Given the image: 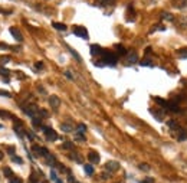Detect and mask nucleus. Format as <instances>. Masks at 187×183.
I'll return each instance as SVG.
<instances>
[{
	"label": "nucleus",
	"mask_w": 187,
	"mask_h": 183,
	"mask_svg": "<svg viewBox=\"0 0 187 183\" xmlns=\"http://www.w3.org/2000/svg\"><path fill=\"white\" fill-rule=\"evenodd\" d=\"M101 58H102V61H104L105 65H111V67H114L117 63V61H118V56H117L115 54H112V52H109V50H102V54H101Z\"/></svg>",
	"instance_id": "1"
},
{
	"label": "nucleus",
	"mask_w": 187,
	"mask_h": 183,
	"mask_svg": "<svg viewBox=\"0 0 187 183\" xmlns=\"http://www.w3.org/2000/svg\"><path fill=\"white\" fill-rule=\"evenodd\" d=\"M125 65H134V63L138 62V56H137V52L135 50H128L127 55H125Z\"/></svg>",
	"instance_id": "2"
},
{
	"label": "nucleus",
	"mask_w": 187,
	"mask_h": 183,
	"mask_svg": "<svg viewBox=\"0 0 187 183\" xmlns=\"http://www.w3.org/2000/svg\"><path fill=\"white\" fill-rule=\"evenodd\" d=\"M23 111H25L30 118H35V117L39 115V111H40V110L37 108V105L29 104V105H26V107H23Z\"/></svg>",
	"instance_id": "3"
},
{
	"label": "nucleus",
	"mask_w": 187,
	"mask_h": 183,
	"mask_svg": "<svg viewBox=\"0 0 187 183\" xmlns=\"http://www.w3.org/2000/svg\"><path fill=\"white\" fill-rule=\"evenodd\" d=\"M32 151H33V154L36 156V157H49L50 154L49 151H48V149L46 147H40V146H33L32 147Z\"/></svg>",
	"instance_id": "4"
},
{
	"label": "nucleus",
	"mask_w": 187,
	"mask_h": 183,
	"mask_svg": "<svg viewBox=\"0 0 187 183\" xmlns=\"http://www.w3.org/2000/svg\"><path fill=\"white\" fill-rule=\"evenodd\" d=\"M42 130H43V133H45L46 140H49V142L58 140V133H56L53 129H50V127H42Z\"/></svg>",
	"instance_id": "5"
},
{
	"label": "nucleus",
	"mask_w": 187,
	"mask_h": 183,
	"mask_svg": "<svg viewBox=\"0 0 187 183\" xmlns=\"http://www.w3.org/2000/svg\"><path fill=\"white\" fill-rule=\"evenodd\" d=\"M74 35H76V36L82 37V39H88L89 37V35H88V30L83 28V26H75L74 28Z\"/></svg>",
	"instance_id": "6"
},
{
	"label": "nucleus",
	"mask_w": 187,
	"mask_h": 183,
	"mask_svg": "<svg viewBox=\"0 0 187 183\" xmlns=\"http://www.w3.org/2000/svg\"><path fill=\"white\" fill-rule=\"evenodd\" d=\"M49 104H50V108L52 110H59V107H61V100H59V97L56 95H50L49 97Z\"/></svg>",
	"instance_id": "7"
},
{
	"label": "nucleus",
	"mask_w": 187,
	"mask_h": 183,
	"mask_svg": "<svg viewBox=\"0 0 187 183\" xmlns=\"http://www.w3.org/2000/svg\"><path fill=\"white\" fill-rule=\"evenodd\" d=\"M13 130H15V133L19 136V137H25L26 136V131L23 130V125H22V123L19 120H16V124H15V127H13Z\"/></svg>",
	"instance_id": "8"
},
{
	"label": "nucleus",
	"mask_w": 187,
	"mask_h": 183,
	"mask_svg": "<svg viewBox=\"0 0 187 183\" xmlns=\"http://www.w3.org/2000/svg\"><path fill=\"white\" fill-rule=\"evenodd\" d=\"M167 125H168V129H170V131H171L173 134H176L180 129H181V127H180V124H179V123H177L176 120H168Z\"/></svg>",
	"instance_id": "9"
},
{
	"label": "nucleus",
	"mask_w": 187,
	"mask_h": 183,
	"mask_svg": "<svg viewBox=\"0 0 187 183\" xmlns=\"http://www.w3.org/2000/svg\"><path fill=\"white\" fill-rule=\"evenodd\" d=\"M105 169L108 172H117L120 169V163L115 162V160H109V162L105 164Z\"/></svg>",
	"instance_id": "10"
},
{
	"label": "nucleus",
	"mask_w": 187,
	"mask_h": 183,
	"mask_svg": "<svg viewBox=\"0 0 187 183\" xmlns=\"http://www.w3.org/2000/svg\"><path fill=\"white\" fill-rule=\"evenodd\" d=\"M174 136H176V138H177L179 142H186V140H187V130L181 127V129H180Z\"/></svg>",
	"instance_id": "11"
},
{
	"label": "nucleus",
	"mask_w": 187,
	"mask_h": 183,
	"mask_svg": "<svg viewBox=\"0 0 187 183\" xmlns=\"http://www.w3.org/2000/svg\"><path fill=\"white\" fill-rule=\"evenodd\" d=\"M88 160H89L91 163H100V154L92 150V151L88 153Z\"/></svg>",
	"instance_id": "12"
},
{
	"label": "nucleus",
	"mask_w": 187,
	"mask_h": 183,
	"mask_svg": "<svg viewBox=\"0 0 187 183\" xmlns=\"http://www.w3.org/2000/svg\"><path fill=\"white\" fill-rule=\"evenodd\" d=\"M10 33L13 35V37H15L17 42H22V41H23V36H22L20 32H19V29H16V28H10Z\"/></svg>",
	"instance_id": "13"
},
{
	"label": "nucleus",
	"mask_w": 187,
	"mask_h": 183,
	"mask_svg": "<svg viewBox=\"0 0 187 183\" xmlns=\"http://www.w3.org/2000/svg\"><path fill=\"white\" fill-rule=\"evenodd\" d=\"M161 19L167 22H174V15H171L168 12H161Z\"/></svg>",
	"instance_id": "14"
},
{
	"label": "nucleus",
	"mask_w": 187,
	"mask_h": 183,
	"mask_svg": "<svg viewBox=\"0 0 187 183\" xmlns=\"http://www.w3.org/2000/svg\"><path fill=\"white\" fill-rule=\"evenodd\" d=\"M102 50L104 49H101V46L100 45H91V54L95 56V55H101L102 54Z\"/></svg>",
	"instance_id": "15"
},
{
	"label": "nucleus",
	"mask_w": 187,
	"mask_h": 183,
	"mask_svg": "<svg viewBox=\"0 0 187 183\" xmlns=\"http://www.w3.org/2000/svg\"><path fill=\"white\" fill-rule=\"evenodd\" d=\"M151 112H153L154 117H155L158 121H163V118H164V115H163L164 111H163V110H151Z\"/></svg>",
	"instance_id": "16"
},
{
	"label": "nucleus",
	"mask_w": 187,
	"mask_h": 183,
	"mask_svg": "<svg viewBox=\"0 0 187 183\" xmlns=\"http://www.w3.org/2000/svg\"><path fill=\"white\" fill-rule=\"evenodd\" d=\"M61 129H62L63 133H71V131H74V125L68 124V123H62L61 124Z\"/></svg>",
	"instance_id": "17"
},
{
	"label": "nucleus",
	"mask_w": 187,
	"mask_h": 183,
	"mask_svg": "<svg viewBox=\"0 0 187 183\" xmlns=\"http://www.w3.org/2000/svg\"><path fill=\"white\" fill-rule=\"evenodd\" d=\"M140 65H141V67H150V68H153V67H154V62L148 58V56H147V58H144L141 62H140Z\"/></svg>",
	"instance_id": "18"
},
{
	"label": "nucleus",
	"mask_w": 187,
	"mask_h": 183,
	"mask_svg": "<svg viewBox=\"0 0 187 183\" xmlns=\"http://www.w3.org/2000/svg\"><path fill=\"white\" fill-rule=\"evenodd\" d=\"M176 54L179 55L180 58L187 59V48H180V49H177V50H176Z\"/></svg>",
	"instance_id": "19"
},
{
	"label": "nucleus",
	"mask_w": 187,
	"mask_h": 183,
	"mask_svg": "<svg viewBox=\"0 0 187 183\" xmlns=\"http://www.w3.org/2000/svg\"><path fill=\"white\" fill-rule=\"evenodd\" d=\"M29 182L30 183H39V173L37 172H33L29 177Z\"/></svg>",
	"instance_id": "20"
},
{
	"label": "nucleus",
	"mask_w": 187,
	"mask_h": 183,
	"mask_svg": "<svg viewBox=\"0 0 187 183\" xmlns=\"http://www.w3.org/2000/svg\"><path fill=\"white\" fill-rule=\"evenodd\" d=\"M52 26H53L55 29H58V30H62V32H65L66 30V25H63V23H52Z\"/></svg>",
	"instance_id": "21"
},
{
	"label": "nucleus",
	"mask_w": 187,
	"mask_h": 183,
	"mask_svg": "<svg viewBox=\"0 0 187 183\" xmlns=\"http://www.w3.org/2000/svg\"><path fill=\"white\" fill-rule=\"evenodd\" d=\"M83 169H85V173H87L88 176L94 175V167H92V164H85V166H83Z\"/></svg>",
	"instance_id": "22"
},
{
	"label": "nucleus",
	"mask_w": 187,
	"mask_h": 183,
	"mask_svg": "<svg viewBox=\"0 0 187 183\" xmlns=\"http://www.w3.org/2000/svg\"><path fill=\"white\" fill-rule=\"evenodd\" d=\"M115 49H117V52H118L120 55H122V56L127 55V50H125V48L122 45H115Z\"/></svg>",
	"instance_id": "23"
},
{
	"label": "nucleus",
	"mask_w": 187,
	"mask_h": 183,
	"mask_svg": "<svg viewBox=\"0 0 187 183\" xmlns=\"http://www.w3.org/2000/svg\"><path fill=\"white\" fill-rule=\"evenodd\" d=\"M85 131H87V125L85 124H82V123H81V124H78L76 125V133H85Z\"/></svg>",
	"instance_id": "24"
},
{
	"label": "nucleus",
	"mask_w": 187,
	"mask_h": 183,
	"mask_svg": "<svg viewBox=\"0 0 187 183\" xmlns=\"http://www.w3.org/2000/svg\"><path fill=\"white\" fill-rule=\"evenodd\" d=\"M68 49L71 50V54L74 55V58L76 59L78 62H82V59H81V56H79V54H78V52H76V50H74V49H72V48H69V46H68Z\"/></svg>",
	"instance_id": "25"
},
{
	"label": "nucleus",
	"mask_w": 187,
	"mask_h": 183,
	"mask_svg": "<svg viewBox=\"0 0 187 183\" xmlns=\"http://www.w3.org/2000/svg\"><path fill=\"white\" fill-rule=\"evenodd\" d=\"M180 28H187V16L180 17V22H179Z\"/></svg>",
	"instance_id": "26"
},
{
	"label": "nucleus",
	"mask_w": 187,
	"mask_h": 183,
	"mask_svg": "<svg viewBox=\"0 0 187 183\" xmlns=\"http://www.w3.org/2000/svg\"><path fill=\"white\" fill-rule=\"evenodd\" d=\"M62 149L72 150V149H74V143H71V142H65V143L62 144Z\"/></svg>",
	"instance_id": "27"
},
{
	"label": "nucleus",
	"mask_w": 187,
	"mask_h": 183,
	"mask_svg": "<svg viewBox=\"0 0 187 183\" xmlns=\"http://www.w3.org/2000/svg\"><path fill=\"white\" fill-rule=\"evenodd\" d=\"M3 172H4V176L6 177H9V179H12V169H9V167H4L3 169Z\"/></svg>",
	"instance_id": "28"
},
{
	"label": "nucleus",
	"mask_w": 187,
	"mask_h": 183,
	"mask_svg": "<svg viewBox=\"0 0 187 183\" xmlns=\"http://www.w3.org/2000/svg\"><path fill=\"white\" fill-rule=\"evenodd\" d=\"M75 140H78V142H85L87 138H85V136H83L82 133H76V136H75Z\"/></svg>",
	"instance_id": "29"
},
{
	"label": "nucleus",
	"mask_w": 187,
	"mask_h": 183,
	"mask_svg": "<svg viewBox=\"0 0 187 183\" xmlns=\"http://www.w3.org/2000/svg\"><path fill=\"white\" fill-rule=\"evenodd\" d=\"M12 160L15 163H17V164H22V163H23V160H22V157H19V156H13L12 157Z\"/></svg>",
	"instance_id": "30"
},
{
	"label": "nucleus",
	"mask_w": 187,
	"mask_h": 183,
	"mask_svg": "<svg viewBox=\"0 0 187 183\" xmlns=\"http://www.w3.org/2000/svg\"><path fill=\"white\" fill-rule=\"evenodd\" d=\"M9 61H10V58H9V56H2V58H0V67H2L3 63H7Z\"/></svg>",
	"instance_id": "31"
},
{
	"label": "nucleus",
	"mask_w": 187,
	"mask_h": 183,
	"mask_svg": "<svg viewBox=\"0 0 187 183\" xmlns=\"http://www.w3.org/2000/svg\"><path fill=\"white\" fill-rule=\"evenodd\" d=\"M26 136H28V138H29L30 142H33L35 140V133L33 131H26Z\"/></svg>",
	"instance_id": "32"
},
{
	"label": "nucleus",
	"mask_w": 187,
	"mask_h": 183,
	"mask_svg": "<svg viewBox=\"0 0 187 183\" xmlns=\"http://www.w3.org/2000/svg\"><path fill=\"white\" fill-rule=\"evenodd\" d=\"M0 117H4V118H12L10 112H7V111H0Z\"/></svg>",
	"instance_id": "33"
},
{
	"label": "nucleus",
	"mask_w": 187,
	"mask_h": 183,
	"mask_svg": "<svg viewBox=\"0 0 187 183\" xmlns=\"http://www.w3.org/2000/svg\"><path fill=\"white\" fill-rule=\"evenodd\" d=\"M43 67H45V65H43V62H36V63H35V68H36L37 71H42V69H43Z\"/></svg>",
	"instance_id": "34"
},
{
	"label": "nucleus",
	"mask_w": 187,
	"mask_h": 183,
	"mask_svg": "<svg viewBox=\"0 0 187 183\" xmlns=\"http://www.w3.org/2000/svg\"><path fill=\"white\" fill-rule=\"evenodd\" d=\"M71 157H72V159H75V162H78V163L82 162V160H81V156H79V154H76V153L71 154Z\"/></svg>",
	"instance_id": "35"
},
{
	"label": "nucleus",
	"mask_w": 187,
	"mask_h": 183,
	"mask_svg": "<svg viewBox=\"0 0 187 183\" xmlns=\"http://www.w3.org/2000/svg\"><path fill=\"white\" fill-rule=\"evenodd\" d=\"M138 167H140L141 170H146V172H148V170H150V166H148V164H146V163H141V164H140Z\"/></svg>",
	"instance_id": "36"
},
{
	"label": "nucleus",
	"mask_w": 187,
	"mask_h": 183,
	"mask_svg": "<svg viewBox=\"0 0 187 183\" xmlns=\"http://www.w3.org/2000/svg\"><path fill=\"white\" fill-rule=\"evenodd\" d=\"M10 74V71L9 69H6V68H3V67H0V75H9Z\"/></svg>",
	"instance_id": "37"
},
{
	"label": "nucleus",
	"mask_w": 187,
	"mask_h": 183,
	"mask_svg": "<svg viewBox=\"0 0 187 183\" xmlns=\"http://www.w3.org/2000/svg\"><path fill=\"white\" fill-rule=\"evenodd\" d=\"M40 114H39V115L40 117H43V118H48V117H49V114H48V111H46V110H40Z\"/></svg>",
	"instance_id": "38"
},
{
	"label": "nucleus",
	"mask_w": 187,
	"mask_h": 183,
	"mask_svg": "<svg viewBox=\"0 0 187 183\" xmlns=\"http://www.w3.org/2000/svg\"><path fill=\"white\" fill-rule=\"evenodd\" d=\"M50 179H52V180H55V182L58 180V177H56V173H55V170H52V172H50Z\"/></svg>",
	"instance_id": "39"
},
{
	"label": "nucleus",
	"mask_w": 187,
	"mask_h": 183,
	"mask_svg": "<svg viewBox=\"0 0 187 183\" xmlns=\"http://www.w3.org/2000/svg\"><path fill=\"white\" fill-rule=\"evenodd\" d=\"M10 182H12V183H22V179H19V177H12Z\"/></svg>",
	"instance_id": "40"
},
{
	"label": "nucleus",
	"mask_w": 187,
	"mask_h": 183,
	"mask_svg": "<svg viewBox=\"0 0 187 183\" xmlns=\"http://www.w3.org/2000/svg\"><path fill=\"white\" fill-rule=\"evenodd\" d=\"M0 97H10V94H9V92H6V91H2V89H0Z\"/></svg>",
	"instance_id": "41"
},
{
	"label": "nucleus",
	"mask_w": 187,
	"mask_h": 183,
	"mask_svg": "<svg viewBox=\"0 0 187 183\" xmlns=\"http://www.w3.org/2000/svg\"><path fill=\"white\" fill-rule=\"evenodd\" d=\"M140 183H154V179H151V177H148V179L142 180V182H140Z\"/></svg>",
	"instance_id": "42"
},
{
	"label": "nucleus",
	"mask_w": 187,
	"mask_h": 183,
	"mask_svg": "<svg viewBox=\"0 0 187 183\" xmlns=\"http://www.w3.org/2000/svg\"><path fill=\"white\" fill-rule=\"evenodd\" d=\"M115 3V0H104V6L105 4H114Z\"/></svg>",
	"instance_id": "43"
},
{
	"label": "nucleus",
	"mask_w": 187,
	"mask_h": 183,
	"mask_svg": "<svg viewBox=\"0 0 187 183\" xmlns=\"http://www.w3.org/2000/svg\"><path fill=\"white\" fill-rule=\"evenodd\" d=\"M0 49H9V46L6 43H0Z\"/></svg>",
	"instance_id": "44"
},
{
	"label": "nucleus",
	"mask_w": 187,
	"mask_h": 183,
	"mask_svg": "<svg viewBox=\"0 0 187 183\" xmlns=\"http://www.w3.org/2000/svg\"><path fill=\"white\" fill-rule=\"evenodd\" d=\"M65 75H66V76H68V78H69V79H74V76H72V74H71V72H69V71H66V72H65Z\"/></svg>",
	"instance_id": "45"
},
{
	"label": "nucleus",
	"mask_w": 187,
	"mask_h": 183,
	"mask_svg": "<svg viewBox=\"0 0 187 183\" xmlns=\"http://www.w3.org/2000/svg\"><path fill=\"white\" fill-rule=\"evenodd\" d=\"M68 180H69V182H71V183H76V182H75V179H74V177H72L71 175L68 176Z\"/></svg>",
	"instance_id": "46"
},
{
	"label": "nucleus",
	"mask_w": 187,
	"mask_h": 183,
	"mask_svg": "<svg viewBox=\"0 0 187 183\" xmlns=\"http://www.w3.org/2000/svg\"><path fill=\"white\" fill-rule=\"evenodd\" d=\"M7 151H9V153H10V154H15V149H13V147H9V149H7Z\"/></svg>",
	"instance_id": "47"
},
{
	"label": "nucleus",
	"mask_w": 187,
	"mask_h": 183,
	"mask_svg": "<svg viewBox=\"0 0 187 183\" xmlns=\"http://www.w3.org/2000/svg\"><path fill=\"white\" fill-rule=\"evenodd\" d=\"M109 176H111L109 173H104V175H102V179H108Z\"/></svg>",
	"instance_id": "48"
},
{
	"label": "nucleus",
	"mask_w": 187,
	"mask_h": 183,
	"mask_svg": "<svg viewBox=\"0 0 187 183\" xmlns=\"http://www.w3.org/2000/svg\"><path fill=\"white\" fill-rule=\"evenodd\" d=\"M95 4H104V0H95Z\"/></svg>",
	"instance_id": "49"
},
{
	"label": "nucleus",
	"mask_w": 187,
	"mask_h": 183,
	"mask_svg": "<svg viewBox=\"0 0 187 183\" xmlns=\"http://www.w3.org/2000/svg\"><path fill=\"white\" fill-rule=\"evenodd\" d=\"M39 91H40V94H45V89H43V88H42V87H39Z\"/></svg>",
	"instance_id": "50"
},
{
	"label": "nucleus",
	"mask_w": 187,
	"mask_h": 183,
	"mask_svg": "<svg viewBox=\"0 0 187 183\" xmlns=\"http://www.w3.org/2000/svg\"><path fill=\"white\" fill-rule=\"evenodd\" d=\"M2 159H3V153H2V151H0V160H2Z\"/></svg>",
	"instance_id": "51"
},
{
	"label": "nucleus",
	"mask_w": 187,
	"mask_h": 183,
	"mask_svg": "<svg viewBox=\"0 0 187 183\" xmlns=\"http://www.w3.org/2000/svg\"><path fill=\"white\" fill-rule=\"evenodd\" d=\"M56 183H63V182H62L61 179H58V180H56Z\"/></svg>",
	"instance_id": "52"
},
{
	"label": "nucleus",
	"mask_w": 187,
	"mask_h": 183,
	"mask_svg": "<svg viewBox=\"0 0 187 183\" xmlns=\"http://www.w3.org/2000/svg\"><path fill=\"white\" fill-rule=\"evenodd\" d=\"M118 183H121V182H118Z\"/></svg>",
	"instance_id": "53"
},
{
	"label": "nucleus",
	"mask_w": 187,
	"mask_h": 183,
	"mask_svg": "<svg viewBox=\"0 0 187 183\" xmlns=\"http://www.w3.org/2000/svg\"><path fill=\"white\" fill-rule=\"evenodd\" d=\"M76 183H78V182H76Z\"/></svg>",
	"instance_id": "54"
}]
</instances>
